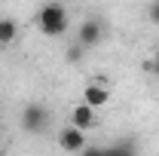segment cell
I'll return each instance as SVG.
<instances>
[{
    "instance_id": "1",
    "label": "cell",
    "mask_w": 159,
    "mask_h": 156,
    "mask_svg": "<svg viewBox=\"0 0 159 156\" xmlns=\"http://www.w3.org/2000/svg\"><path fill=\"white\" fill-rule=\"evenodd\" d=\"M37 28L46 37H61L67 31V9H64V3H58V0L43 3L37 12Z\"/></svg>"
},
{
    "instance_id": "2",
    "label": "cell",
    "mask_w": 159,
    "mask_h": 156,
    "mask_svg": "<svg viewBox=\"0 0 159 156\" xmlns=\"http://www.w3.org/2000/svg\"><path fill=\"white\" fill-rule=\"evenodd\" d=\"M46 126H49V113H46L43 104H28V107L21 110V129H25V132L40 135V132H46Z\"/></svg>"
},
{
    "instance_id": "3",
    "label": "cell",
    "mask_w": 159,
    "mask_h": 156,
    "mask_svg": "<svg viewBox=\"0 0 159 156\" xmlns=\"http://www.w3.org/2000/svg\"><path fill=\"white\" fill-rule=\"evenodd\" d=\"M101 40H104V25H101L98 19H86L83 25H80V31H77V43L83 46V49H92V46H98Z\"/></svg>"
},
{
    "instance_id": "4",
    "label": "cell",
    "mask_w": 159,
    "mask_h": 156,
    "mask_svg": "<svg viewBox=\"0 0 159 156\" xmlns=\"http://www.w3.org/2000/svg\"><path fill=\"white\" fill-rule=\"evenodd\" d=\"M58 147L67 150V153H83V150H86V132H80L74 126L61 129L58 132Z\"/></svg>"
},
{
    "instance_id": "5",
    "label": "cell",
    "mask_w": 159,
    "mask_h": 156,
    "mask_svg": "<svg viewBox=\"0 0 159 156\" xmlns=\"http://www.w3.org/2000/svg\"><path fill=\"white\" fill-rule=\"evenodd\" d=\"M110 101V89L104 86V83H89L86 89H83V104H89L92 110H98Z\"/></svg>"
},
{
    "instance_id": "6",
    "label": "cell",
    "mask_w": 159,
    "mask_h": 156,
    "mask_svg": "<svg viewBox=\"0 0 159 156\" xmlns=\"http://www.w3.org/2000/svg\"><path fill=\"white\" fill-rule=\"evenodd\" d=\"M70 126H74V129H80V132L95 129V110H92L89 104H77V107L70 110Z\"/></svg>"
},
{
    "instance_id": "7",
    "label": "cell",
    "mask_w": 159,
    "mask_h": 156,
    "mask_svg": "<svg viewBox=\"0 0 159 156\" xmlns=\"http://www.w3.org/2000/svg\"><path fill=\"white\" fill-rule=\"evenodd\" d=\"M104 156H138V144H135L132 138H125V141H116V144L104 147Z\"/></svg>"
},
{
    "instance_id": "8",
    "label": "cell",
    "mask_w": 159,
    "mask_h": 156,
    "mask_svg": "<svg viewBox=\"0 0 159 156\" xmlns=\"http://www.w3.org/2000/svg\"><path fill=\"white\" fill-rule=\"evenodd\" d=\"M16 37H19L16 21H12V19H0V46H9Z\"/></svg>"
},
{
    "instance_id": "9",
    "label": "cell",
    "mask_w": 159,
    "mask_h": 156,
    "mask_svg": "<svg viewBox=\"0 0 159 156\" xmlns=\"http://www.w3.org/2000/svg\"><path fill=\"white\" fill-rule=\"evenodd\" d=\"M147 19L153 21V25H159V0H153V3H150V9H147Z\"/></svg>"
},
{
    "instance_id": "10",
    "label": "cell",
    "mask_w": 159,
    "mask_h": 156,
    "mask_svg": "<svg viewBox=\"0 0 159 156\" xmlns=\"http://www.w3.org/2000/svg\"><path fill=\"white\" fill-rule=\"evenodd\" d=\"M80 156H104V147H86Z\"/></svg>"
},
{
    "instance_id": "11",
    "label": "cell",
    "mask_w": 159,
    "mask_h": 156,
    "mask_svg": "<svg viewBox=\"0 0 159 156\" xmlns=\"http://www.w3.org/2000/svg\"><path fill=\"white\" fill-rule=\"evenodd\" d=\"M147 71L153 74V77L159 80V58H153V61H147Z\"/></svg>"
}]
</instances>
